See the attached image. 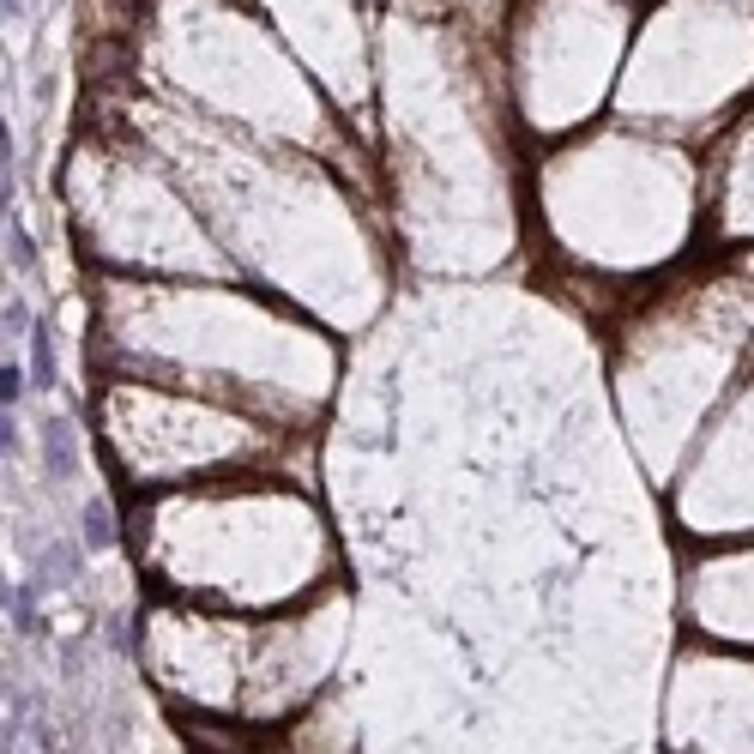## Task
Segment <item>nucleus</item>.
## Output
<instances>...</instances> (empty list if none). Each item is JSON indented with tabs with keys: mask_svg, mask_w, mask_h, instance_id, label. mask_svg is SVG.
I'll use <instances>...</instances> for the list:
<instances>
[{
	"mask_svg": "<svg viewBox=\"0 0 754 754\" xmlns=\"http://www.w3.org/2000/svg\"><path fill=\"white\" fill-rule=\"evenodd\" d=\"M19 393H25V368H19V362H7V374H0V399L19 405Z\"/></svg>",
	"mask_w": 754,
	"mask_h": 754,
	"instance_id": "obj_1",
	"label": "nucleus"
},
{
	"mask_svg": "<svg viewBox=\"0 0 754 754\" xmlns=\"http://www.w3.org/2000/svg\"><path fill=\"white\" fill-rule=\"evenodd\" d=\"M37 381H49V332H37Z\"/></svg>",
	"mask_w": 754,
	"mask_h": 754,
	"instance_id": "obj_2",
	"label": "nucleus"
}]
</instances>
